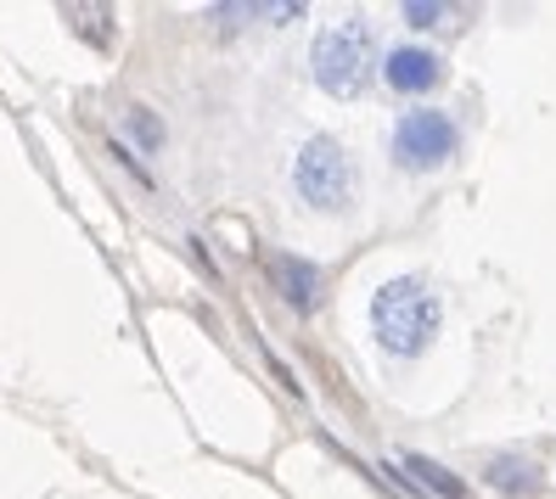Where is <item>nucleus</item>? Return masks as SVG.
<instances>
[{"instance_id": "f257e3e1", "label": "nucleus", "mask_w": 556, "mask_h": 499, "mask_svg": "<svg viewBox=\"0 0 556 499\" xmlns=\"http://www.w3.org/2000/svg\"><path fill=\"white\" fill-rule=\"evenodd\" d=\"M439 325H444V304H439V292L421 276H400V281L377 286V297H371V337L394 359L428 354L433 337H439Z\"/></svg>"}, {"instance_id": "f03ea898", "label": "nucleus", "mask_w": 556, "mask_h": 499, "mask_svg": "<svg viewBox=\"0 0 556 499\" xmlns=\"http://www.w3.org/2000/svg\"><path fill=\"white\" fill-rule=\"evenodd\" d=\"M309 74L326 95H359L371 85L377 74V40H371V28L349 17V23H332V28H320L315 46H309Z\"/></svg>"}, {"instance_id": "7ed1b4c3", "label": "nucleus", "mask_w": 556, "mask_h": 499, "mask_svg": "<svg viewBox=\"0 0 556 499\" xmlns=\"http://www.w3.org/2000/svg\"><path fill=\"white\" fill-rule=\"evenodd\" d=\"M292 191L315 214H343L354 203V163L332 136H309L292 157Z\"/></svg>"}, {"instance_id": "20e7f679", "label": "nucleus", "mask_w": 556, "mask_h": 499, "mask_svg": "<svg viewBox=\"0 0 556 499\" xmlns=\"http://www.w3.org/2000/svg\"><path fill=\"white\" fill-rule=\"evenodd\" d=\"M455 152H462V129H455L450 113H439V107L400 113V124H394V163L400 169L428 175V169H444Z\"/></svg>"}, {"instance_id": "39448f33", "label": "nucleus", "mask_w": 556, "mask_h": 499, "mask_svg": "<svg viewBox=\"0 0 556 499\" xmlns=\"http://www.w3.org/2000/svg\"><path fill=\"white\" fill-rule=\"evenodd\" d=\"M265 270H270V281H276V292H281V304H287L292 315H315L320 286H326V270H320L315 258H299V253H270V258H265Z\"/></svg>"}, {"instance_id": "423d86ee", "label": "nucleus", "mask_w": 556, "mask_h": 499, "mask_svg": "<svg viewBox=\"0 0 556 499\" xmlns=\"http://www.w3.org/2000/svg\"><path fill=\"white\" fill-rule=\"evenodd\" d=\"M382 79L394 85L400 95H421V90H433L444 79V62L428 46H394L382 56Z\"/></svg>"}, {"instance_id": "0eeeda50", "label": "nucleus", "mask_w": 556, "mask_h": 499, "mask_svg": "<svg viewBox=\"0 0 556 499\" xmlns=\"http://www.w3.org/2000/svg\"><path fill=\"white\" fill-rule=\"evenodd\" d=\"M483 483L495 488V494H506V499H529V494H540V465L529 460V455H495L483 465Z\"/></svg>"}, {"instance_id": "6e6552de", "label": "nucleus", "mask_w": 556, "mask_h": 499, "mask_svg": "<svg viewBox=\"0 0 556 499\" xmlns=\"http://www.w3.org/2000/svg\"><path fill=\"white\" fill-rule=\"evenodd\" d=\"M394 472L405 477V488H421V494H439V499H467V483L455 477V472H444L439 460H428V455H405Z\"/></svg>"}, {"instance_id": "1a4fd4ad", "label": "nucleus", "mask_w": 556, "mask_h": 499, "mask_svg": "<svg viewBox=\"0 0 556 499\" xmlns=\"http://www.w3.org/2000/svg\"><path fill=\"white\" fill-rule=\"evenodd\" d=\"M68 17H74V28L96 46V51H108L113 46V12L108 7H96V12H85V7H68Z\"/></svg>"}, {"instance_id": "9d476101", "label": "nucleus", "mask_w": 556, "mask_h": 499, "mask_svg": "<svg viewBox=\"0 0 556 499\" xmlns=\"http://www.w3.org/2000/svg\"><path fill=\"white\" fill-rule=\"evenodd\" d=\"M124 129L136 136V146H141V152H157V146H163V124H157V113H152V107H129Z\"/></svg>"}, {"instance_id": "9b49d317", "label": "nucleus", "mask_w": 556, "mask_h": 499, "mask_svg": "<svg viewBox=\"0 0 556 499\" xmlns=\"http://www.w3.org/2000/svg\"><path fill=\"white\" fill-rule=\"evenodd\" d=\"M450 17V7H421V0H405V23H416V28H439Z\"/></svg>"}]
</instances>
